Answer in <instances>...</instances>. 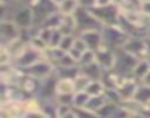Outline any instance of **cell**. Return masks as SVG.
I'll use <instances>...</instances> for the list:
<instances>
[{"label": "cell", "instance_id": "33", "mask_svg": "<svg viewBox=\"0 0 150 118\" xmlns=\"http://www.w3.org/2000/svg\"><path fill=\"white\" fill-rule=\"evenodd\" d=\"M63 38V34L59 31V30H53V34H52V38H50V43H49V47L50 49H57L60 41Z\"/></svg>", "mask_w": 150, "mask_h": 118}, {"label": "cell", "instance_id": "43", "mask_svg": "<svg viewBox=\"0 0 150 118\" xmlns=\"http://www.w3.org/2000/svg\"><path fill=\"white\" fill-rule=\"evenodd\" d=\"M124 3H125V0H112V5H113V6H118L119 9L122 8Z\"/></svg>", "mask_w": 150, "mask_h": 118}, {"label": "cell", "instance_id": "8", "mask_svg": "<svg viewBox=\"0 0 150 118\" xmlns=\"http://www.w3.org/2000/svg\"><path fill=\"white\" fill-rule=\"evenodd\" d=\"M24 73L37 78V80H40V81H44V80H47V78H50L52 75L56 74V68H54L53 64H50L46 59H43V61L37 62L35 65L24 70Z\"/></svg>", "mask_w": 150, "mask_h": 118}, {"label": "cell", "instance_id": "1", "mask_svg": "<svg viewBox=\"0 0 150 118\" xmlns=\"http://www.w3.org/2000/svg\"><path fill=\"white\" fill-rule=\"evenodd\" d=\"M102 34H103V43L109 47H112L113 50H119L124 49V46L127 44V41L129 40V34L121 28L119 25H108L102 28Z\"/></svg>", "mask_w": 150, "mask_h": 118}, {"label": "cell", "instance_id": "4", "mask_svg": "<svg viewBox=\"0 0 150 118\" xmlns=\"http://www.w3.org/2000/svg\"><path fill=\"white\" fill-rule=\"evenodd\" d=\"M137 62H138V59L135 56H132L124 49H119L116 50V64L113 70L119 73L121 75H131Z\"/></svg>", "mask_w": 150, "mask_h": 118}, {"label": "cell", "instance_id": "42", "mask_svg": "<svg viewBox=\"0 0 150 118\" xmlns=\"http://www.w3.org/2000/svg\"><path fill=\"white\" fill-rule=\"evenodd\" d=\"M0 118H18L16 115L11 114V112H6V111H2V114H0Z\"/></svg>", "mask_w": 150, "mask_h": 118}, {"label": "cell", "instance_id": "7", "mask_svg": "<svg viewBox=\"0 0 150 118\" xmlns=\"http://www.w3.org/2000/svg\"><path fill=\"white\" fill-rule=\"evenodd\" d=\"M21 37L19 27L11 19L0 21V46H9Z\"/></svg>", "mask_w": 150, "mask_h": 118}, {"label": "cell", "instance_id": "17", "mask_svg": "<svg viewBox=\"0 0 150 118\" xmlns=\"http://www.w3.org/2000/svg\"><path fill=\"white\" fill-rule=\"evenodd\" d=\"M134 100L138 102L141 106H144L147 109V106L150 105V87L140 83L138 87H137V92L134 95Z\"/></svg>", "mask_w": 150, "mask_h": 118}, {"label": "cell", "instance_id": "25", "mask_svg": "<svg viewBox=\"0 0 150 118\" xmlns=\"http://www.w3.org/2000/svg\"><path fill=\"white\" fill-rule=\"evenodd\" d=\"M81 73V68L77 65V67H71V68H57L56 70V74L57 77L60 78H75L78 74Z\"/></svg>", "mask_w": 150, "mask_h": 118}, {"label": "cell", "instance_id": "36", "mask_svg": "<svg viewBox=\"0 0 150 118\" xmlns=\"http://www.w3.org/2000/svg\"><path fill=\"white\" fill-rule=\"evenodd\" d=\"M21 118H50V117H47L41 109H38V111H30V112H25Z\"/></svg>", "mask_w": 150, "mask_h": 118}, {"label": "cell", "instance_id": "32", "mask_svg": "<svg viewBox=\"0 0 150 118\" xmlns=\"http://www.w3.org/2000/svg\"><path fill=\"white\" fill-rule=\"evenodd\" d=\"M75 38H77V36H63V38L59 44V49H62L63 52H69L74 41H75Z\"/></svg>", "mask_w": 150, "mask_h": 118}, {"label": "cell", "instance_id": "31", "mask_svg": "<svg viewBox=\"0 0 150 118\" xmlns=\"http://www.w3.org/2000/svg\"><path fill=\"white\" fill-rule=\"evenodd\" d=\"M30 46H31V47H34L35 50L41 52V53H44V52L49 49L47 43H46V41H43L38 36H33V37H31V40H30Z\"/></svg>", "mask_w": 150, "mask_h": 118}, {"label": "cell", "instance_id": "28", "mask_svg": "<svg viewBox=\"0 0 150 118\" xmlns=\"http://www.w3.org/2000/svg\"><path fill=\"white\" fill-rule=\"evenodd\" d=\"M90 78L88 77H86L83 73H80L77 77L74 78V83H75V90L77 92H86V89H87V86L90 84Z\"/></svg>", "mask_w": 150, "mask_h": 118}, {"label": "cell", "instance_id": "2", "mask_svg": "<svg viewBox=\"0 0 150 118\" xmlns=\"http://www.w3.org/2000/svg\"><path fill=\"white\" fill-rule=\"evenodd\" d=\"M75 21H77V30H78V36L81 33L86 31H93V30H102L103 25L100 24V21L91 14V11L83 9L80 8L74 15Z\"/></svg>", "mask_w": 150, "mask_h": 118}, {"label": "cell", "instance_id": "3", "mask_svg": "<svg viewBox=\"0 0 150 118\" xmlns=\"http://www.w3.org/2000/svg\"><path fill=\"white\" fill-rule=\"evenodd\" d=\"M91 14L100 21V24L103 27L108 25H119V19H121V9L118 6H108V8H94L91 11Z\"/></svg>", "mask_w": 150, "mask_h": 118}, {"label": "cell", "instance_id": "40", "mask_svg": "<svg viewBox=\"0 0 150 118\" xmlns=\"http://www.w3.org/2000/svg\"><path fill=\"white\" fill-rule=\"evenodd\" d=\"M18 2V0H0V5L2 6H12Z\"/></svg>", "mask_w": 150, "mask_h": 118}, {"label": "cell", "instance_id": "15", "mask_svg": "<svg viewBox=\"0 0 150 118\" xmlns=\"http://www.w3.org/2000/svg\"><path fill=\"white\" fill-rule=\"evenodd\" d=\"M63 36H78L77 30V21H75L74 15L72 16H62V22L57 28Z\"/></svg>", "mask_w": 150, "mask_h": 118}, {"label": "cell", "instance_id": "29", "mask_svg": "<svg viewBox=\"0 0 150 118\" xmlns=\"http://www.w3.org/2000/svg\"><path fill=\"white\" fill-rule=\"evenodd\" d=\"M96 62V53L93 50H87L78 61V67L83 68V67H87V65H91Z\"/></svg>", "mask_w": 150, "mask_h": 118}, {"label": "cell", "instance_id": "46", "mask_svg": "<svg viewBox=\"0 0 150 118\" xmlns=\"http://www.w3.org/2000/svg\"><path fill=\"white\" fill-rule=\"evenodd\" d=\"M146 38H147V40H149V41H150V30H149V31H147V33H146Z\"/></svg>", "mask_w": 150, "mask_h": 118}, {"label": "cell", "instance_id": "34", "mask_svg": "<svg viewBox=\"0 0 150 118\" xmlns=\"http://www.w3.org/2000/svg\"><path fill=\"white\" fill-rule=\"evenodd\" d=\"M57 118H77V115L74 112V108L71 106H59Z\"/></svg>", "mask_w": 150, "mask_h": 118}, {"label": "cell", "instance_id": "11", "mask_svg": "<svg viewBox=\"0 0 150 118\" xmlns=\"http://www.w3.org/2000/svg\"><path fill=\"white\" fill-rule=\"evenodd\" d=\"M140 81L131 74V75H122V81L119 84V87L116 89L118 93H119V97H121V102L122 100H129V99H134V95L137 92V87H138Z\"/></svg>", "mask_w": 150, "mask_h": 118}, {"label": "cell", "instance_id": "39", "mask_svg": "<svg viewBox=\"0 0 150 118\" xmlns=\"http://www.w3.org/2000/svg\"><path fill=\"white\" fill-rule=\"evenodd\" d=\"M140 83H141V84H144V86H149V87H150V71L143 77V80H141Z\"/></svg>", "mask_w": 150, "mask_h": 118}, {"label": "cell", "instance_id": "21", "mask_svg": "<svg viewBox=\"0 0 150 118\" xmlns=\"http://www.w3.org/2000/svg\"><path fill=\"white\" fill-rule=\"evenodd\" d=\"M108 103H109V100H108V97L105 95L103 96H91L86 108H88V109H91V111H94V112L99 114Z\"/></svg>", "mask_w": 150, "mask_h": 118}, {"label": "cell", "instance_id": "47", "mask_svg": "<svg viewBox=\"0 0 150 118\" xmlns=\"http://www.w3.org/2000/svg\"><path fill=\"white\" fill-rule=\"evenodd\" d=\"M147 114H149V115H150V105H149V106H147Z\"/></svg>", "mask_w": 150, "mask_h": 118}, {"label": "cell", "instance_id": "27", "mask_svg": "<svg viewBox=\"0 0 150 118\" xmlns=\"http://www.w3.org/2000/svg\"><path fill=\"white\" fill-rule=\"evenodd\" d=\"M90 97L91 96L87 92H75V95H74V108H86Z\"/></svg>", "mask_w": 150, "mask_h": 118}, {"label": "cell", "instance_id": "18", "mask_svg": "<svg viewBox=\"0 0 150 118\" xmlns=\"http://www.w3.org/2000/svg\"><path fill=\"white\" fill-rule=\"evenodd\" d=\"M81 73H83L86 77H88L91 81H97V80H102L105 71H103V68H102L97 62H94V64H91V65L83 67V68H81Z\"/></svg>", "mask_w": 150, "mask_h": 118}, {"label": "cell", "instance_id": "9", "mask_svg": "<svg viewBox=\"0 0 150 118\" xmlns=\"http://www.w3.org/2000/svg\"><path fill=\"white\" fill-rule=\"evenodd\" d=\"M94 53H96V62L103 68V71L115 68V64H116V50H113L112 47H109V46H106L103 43Z\"/></svg>", "mask_w": 150, "mask_h": 118}, {"label": "cell", "instance_id": "6", "mask_svg": "<svg viewBox=\"0 0 150 118\" xmlns=\"http://www.w3.org/2000/svg\"><path fill=\"white\" fill-rule=\"evenodd\" d=\"M43 59H44V53L35 50V49L31 47L30 43H28V46L24 49V52L13 61V64H15L18 68H21V70L24 71V70H27V68L35 65L37 62L43 61Z\"/></svg>", "mask_w": 150, "mask_h": 118}, {"label": "cell", "instance_id": "37", "mask_svg": "<svg viewBox=\"0 0 150 118\" xmlns=\"http://www.w3.org/2000/svg\"><path fill=\"white\" fill-rule=\"evenodd\" d=\"M80 2V8L87 9V11H93L96 8V0H78Z\"/></svg>", "mask_w": 150, "mask_h": 118}, {"label": "cell", "instance_id": "38", "mask_svg": "<svg viewBox=\"0 0 150 118\" xmlns=\"http://www.w3.org/2000/svg\"><path fill=\"white\" fill-rule=\"evenodd\" d=\"M112 5V0H96V8H108Z\"/></svg>", "mask_w": 150, "mask_h": 118}, {"label": "cell", "instance_id": "22", "mask_svg": "<svg viewBox=\"0 0 150 118\" xmlns=\"http://www.w3.org/2000/svg\"><path fill=\"white\" fill-rule=\"evenodd\" d=\"M62 14L59 12V11H56V12H53L43 24H41V27L40 28H50V30H57L59 28V25H60V22H62Z\"/></svg>", "mask_w": 150, "mask_h": 118}, {"label": "cell", "instance_id": "20", "mask_svg": "<svg viewBox=\"0 0 150 118\" xmlns=\"http://www.w3.org/2000/svg\"><path fill=\"white\" fill-rule=\"evenodd\" d=\"M88 50V47H87V44L83 41V38L80 37V36H77V38H75V41H74V44H72V47H71V50H69V53H71V56L75 59V61H80V58L86 53Z\"/></svg>", "mask_w": 150, "mask_h": 118}, {"label": "cell", "instance_id": "44", "mask_svg": "<svg viewBox=\"0 0 150 118\" xmlns=\"http://www.w3.org/2000/svg\"><path fill=\"white\" fill-rule=\"evenodd\" d=\"M147 44H149V52H147V61H149V64H150V41L147 40Z\"/></svg>", "mask_w": 150, "mask_h": 118}, {"label": "cell", "instance_id": "12", "mask_svg": "<svg viewBox=\"0 0 150 118\" xmlns=\"http://www.w3.org/2000/svg\"><path fill=\"white\" fill-rule=\"evenodd\" d=\"M57 74L52 75L50 78L44 80L41 84V90L38 93V99L41 100H54L56 99V83H57Z\"/></svg>", "mask_w": 150, "mask_h": 118}, {"label": "cell", "instance_id": "41", "mask_svg": "<svg viewBox=\"0 0 150 118\" xmlns=\"http://www.w3.org/2000/svg\"><path fill=\"white\" fill-rule=\"evenodd\" d=\"M129 118H150V115L146 112H138V114H132Z\"/></svg>", "mask_w": 150, "mask_h": 118}, {"label": "cell", "instance_id": "10", "mask_svg": "<svg viewBox=\"0 0 150 118\" xmlns=\"http://www.w3.org/2000/svg\"><path fill=\"white\" fill-rule=\"evenodd\" d=\"M41 84H43V81L24 73V75L18 84V89L21 90V93L25 97H38V93L41 90Z\"/></svg>", "mask_w": 150, "mask_h": 118}, {"label": "cell", "instance_id": "5", "mask_svg": "<svg viewBox=\"0 0 150 118\" xmlns=\"http://www.w3.org/2000/svg\"><path fill=\"white\" fill-rule=\"evenodd\" d=\"M124 50L135 56L138 61L147 59V52H149V44L146 36H131L127 44L124 46Z\"/></svg>", "mask_w": 150, "mask_h": 118}, {"label": "cell", "instance_id": "13", "mask_svg": "<svg viewBox=\"0 0 150 118\" xmlns=\"http://www.w3.org/2000/svg\"><path fill=\"white\" fill-rule=\"evenodd\" d=\"M80 37H81L83 41L87 44L88 50H93V52H96V50L103 44V34H102V30L86 31V33H81Z\"/></svg>", "mask_w": 150, "mask_h": 118}, {"label": "cell", "instance_id": "35", "mask_svg": "<svg viewBox=\"0 0 150 118\" xmlns=\"http://www.w3.org/2000/svg\"><path fill=\"white\" fill-rule=\"evenodd\" d=\"M52 34H53V30H50V28H38V31H37V36H38L43 41H46L47 46H49V43H50Z\"/></svg>", "mask_w": 150, "mask_h": 118}, {"label": "cell", "instance_id": "16", "mask_svg": "<svg viewBox=\"0 0 150 118\" xmlns=\"http://www.w3.org/2000/svg\"><path fill=\"white\" fill-rule=\"evenodd\" d=\"M75 92V83L72 78H57L56 83V96L60 95H74Z\"/></svg>", "mask_w": 150, "mask_h": 118}, {"label": "cell", "instance_id": "23", "mask_svg": "<svg viewBox=\"0 0 150 118\" xmlns=\"http://www.w3.org/2000/svg\"><path fill=\"white\" fill-rule=\"evenodd\" d=\"M149 71H150V64H149V61H147V59H141V61L137 62V65H135V68H134V71H132V75H134L138 81H141L143 77H144Z\"/></svg>", "mask_w": 150, "mask_h": 118}, {"label": "cell", "instance_id": "45", "mask_svg": "<svg viewBox=\"0 0 150 118\" xmlns=\"http://www.w3.org/2000/svg\"><path fill=\"white\" fill-rule=\"evenodd\" d=\"M52 2H53V3L56 5V6H59V5H60V3L63 2V0H52Z\"/></svg>", "mask_w": 150, "mask_h": 118}, {"label": "cell", "instance_id": "30", "mask_svg": "<svg viewBox=\"0 0 150 118\" xmlns=\"http://www.w3.org/2000/svg\"><path fill=\"white\" fill-rule=\"evenodd\" d=\"M77 118H100V115L88 108H74Z\"/></svg>", "mask_w": 150, "mask_h": 118}, {"label": "cell", "instance_id": "24", "mask_svg": "<svg viewBox=\"0 0 150 118\" xmlns=\"http://www.w3.org/2000/svg\"><path fill=\"white\" fill-rule=\"evenodd\" d=\"M86 92H87L90 96H103V95L106 93V87H105V84L102 83V80L90 81V84L87 86Z\"/></svg>", "mask_w": 150, "mask_h": 118}, {"label": "cell", "instance_id": "26", "mask_svg": "<svg viewBox=\"0 0 150 118\" xmlns=\"http://www.w3.org/2000/svg\"><path fill=\"white\" fill-rule=\"evenodd\" d=\"M143 11V0H125V3L121 8V12L128 14V12H138Z\"/></svg>", "mask_w": 150, "mask_h": 118}, {"label": "cell", "instance_id": "14", "mask_svg": "<svg viewBox=\"0 0 150 118\" xmlns=\"http://www.w3.org/2000/svg\"><path fill=\"white\" fill-rule=\"evenodd\" d=\"M122 81V75L119 73H116L115 70H108L103 73V77H102V83L105 84L106 89H110V90H116L119 87Z\"/></svg>", "mask_w": 150, "mask_h": 118}, {"label": "cell", "instance_id": "19", "mask_svg": "<svg viewBox=\"0 0 150 118\" xmlns=\"http://www.w3.org/2000/svg\"><path fill=\"white\" fill-rule=\"evenodd\" d=\"M80 9V2L78 0H63V2L57 6V11L63 15V16H72L75 15Z\"/></svg>", "mask_w": 150, "mask_h": 118}]
</instances>
